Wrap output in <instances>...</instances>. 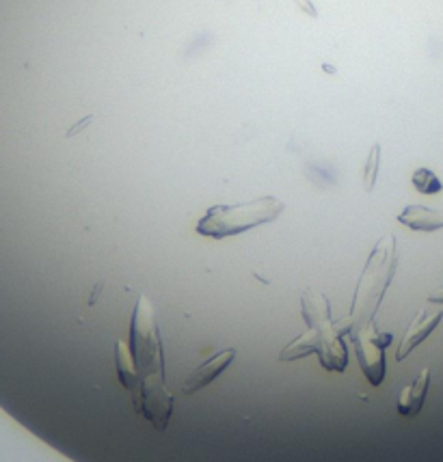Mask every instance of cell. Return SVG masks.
<instances>
[{"label":"cell","instance_id":"6da1fadb","mask_svg":"<svg viewBox=\"0 0 443 462\" xmlns=\"http://www.w3.org/2000/svg\"><path fill=\"white\" fill-rule=\"evenodd\" d=\"M284 210V201L275 197L253 199L238 205H214L197 222V233L205 238H214V240H223V238L238 236V233H245L253 227L277 221Z\"/></svg>","mask_w":443,"mask_h":462},{"label":"cell","instance_id":"9c48e42d","mask_svg":"<svg viewBox=\"0 0 443 462\" xmlns=\"http://www.w3.org/2000/svg\"><path fill=\"white\" fill-rule=\"evenodd\" d=\"M429 303H437V305H443V290H437L429 294Z\"/></svg>","mask_w":443,"mask_h":462},{"label":"cell","instance_id":"8992f818","mask_svg":"<svg viewBox=\"0 0 443 462\" xmlns=\"http://www.w3.org/2000/svg\"><path fill=\"white\" fill-rule=\"evenodd\" d=\"M411 182H413L415 190H418V193H421V195H437L443 190L441 179L437 177L435 173H432L430 168H426V167H420L418 171L413 173V177H411Z\"/></svg>","mask_w":443,"mask_h":462},{"label":"cell","instance_id":"277c9868","mask_svg":"<svg viewBox=\"0 0 443 462\" xmlns=\"http://www.w3.org/2000/svg\"><path fill=\"white\" fill-rule=\"evenodd\" d=\"M430 387V369H421L420 376L402 389L398 395V412L404 417H415L424 406Z\"/></svg>","mask_w":443,"mask_h":462},{"label":"cell","instance_id":"5b68a950","mask_svg":"<svg viewBox=\"0 0 443 462\" xmlns=\"http://www.w3.org/2000/svg\"><path fill=\"white\" fill-rule=\"evenodd\" d=\"M398 222L413 231H439L443 230V212L426 208V205H407L400 212Z\"/></svg>","mask_w":443,"mask_h":462},{"label":"cell","instance_id":"ba28073f","mask_svg":"<svg viewBox=\"0 0 443 462\" xmlns=\"http://www.w3.org/2000/svg\"><path fill=\"white\" fill-rule=\"evenodd\" d=\"M91 122H94V115H86L85 119H80V122L76 123V126H72V128L68 130V132H65V137H68V139L76 137V134H80V132H83L85 128H89V126H91Z\"/></svg>","mask_w":443,"mask_h":462},{"label":"cell","instance_id":"52a82bcc","mask_svg":"<svg viewBox=\"0 0 443 462\" xmlns=\"http://www.w3.org/2000/svg\"><path fill=\"white\" fill-rule=\"evenodd\" d=\"M378 165H381V145H372L370 154H367L366 167H364V188L367 190V193H372L376 186Z\"/></svg>","mask_w":443,"mask_h":462},{"label":"cell","instance_id":"3957f363","mask_svg":"<svg viewBox=\"0 0 443 462\" xmlns=\"http://www.w3.org/2000/svg\"><path fill=\"white\" fill-rule=\"evenodd\" d=\"M234 357H236L234 348H227V350L214 355L210 361L202 363V366L194 369L191 376L184 380V394H194V391L208 387L214 378H219L221 374L225 372L227 366L234 361Z\"/></svg>","mask_w":443,"mask_h":462},{"label":"cell","instance_id":"7a4b0ae2","mask_svg":"<svg viewBox=\"0 0 443 462\" xmlns=\"http://www.w3.org/2000/svg\"><path fill=\"white\" fill-rule=\"evenodd\" d=\"M441 320H443V313L441 312H437V313H432V315L426 313L424 309H421V312H418V315H415V320H413V322H411V326L407 329V333H404L402 341H400L398 355H396L398 361L407 358L411 352H413L415 348L421 344V341L429 340L432 331H435L437 326L441 324Z\"/></svg>","mask_w":443,"mask_h":462}]
</instances>
